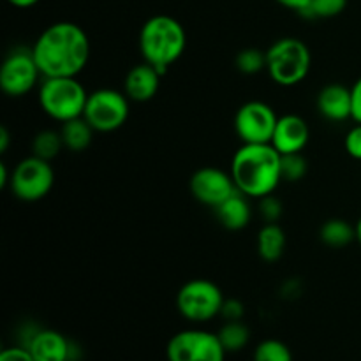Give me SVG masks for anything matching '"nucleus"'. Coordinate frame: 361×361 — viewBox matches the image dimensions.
<instances>
[{"mask_svg": "<svg viewBox=\"0 0 361 361\" xmlns=\"http://www.w3.org/2000/svg\"><path fill=\"white\" fill-rule=\"evenodd\" d=\"M0 361H35L27 348H7L0 353Z\"/></svg>", "mask_w": 361, "mask_h": 361, "instance_id": "30", "label": "nucleus"}, {"mask_svg": "<svg viewBox=\"0 0 361 361\" xmlns=\"http://www.w3.org/2000/svg\"><path fill=\"white\" fill-rule=\"evenodd\" d=\"M277 113L263 101H249L238 108L235 115V133L242 143H271Z\"/></svg>", "mask_w": 361, "mask_h": 361, "instance_id": "11", "label": "nucleus"}, {"mask_svg": "<svg viewBox=\"0 0 361 361\" xmlns=\"http://www.w3.org/2000/svg\"><path fill=\"white\" fill-rule=\"evenodd\" d=\"M259 214L267 222H279V219L284 214V208H282L281 201L274 194H270V196L259 200Z\"/></svg>", "mask_w": 361, "mask_h": 361, "instance_id": "27", "label": "nucleus"}, {"mask_svg": "<svg viewBox=\"0 0 361 361\" xmlns=\"http://www.w3.org/2000/svg\"><path fill=\"white\" fill-rule=\"evenodd\" d=\"M254 361H293V355L282 341L267 338L254 349Z\"/></svg>", "mask_w": 361, "mask_h": 361, "instance_id": "23", "label": "nucleus"}, {"mask_svg": "<svg viewBox=\"0 0 361 361\" xmlns=\"http://www.w3.org/2000/svg\"><path fill=\"white\" fill-rule=\"evenodd\" d=\"M94 133L95 130L92 129V126L83 116L63 122L62 127H60V136H62L63 147L71 152L87 150L90 147Z\"/></svg>", "mask_w": 361, "mask_h": 361, "instance_id": "19", "label": "nucleus"}, {"mask_svg": "<svg viewBox=\"0 0 361 361\" xmlns=\"http://www.w3.org/2000/svg\"><path fill=\"white\" fill-rule=\"evenodd\" d=\"M224 295L215 282L207 279H192L178 289L176 309L180 316L190 323H208L221 316Z\"/></svg>", "mask_w": 361, "mask_h": 361, "instance_id": "6", "label": "nucleus"}, {"mask_svg": "<svg viewBox=\"0 0 361 361\" xmlns=\"http://www.w3.org/2000/svg\"><path fill=\"white\" fill-rule=\"evenodd\" d=\"M7 2L18 9H28V7H34L39 0H7Z\"/></svg>", "mask_w": 361, "mask_h": 361, "instance_id": "34", "label": "nucleus"}, {"mask_svg": "<svg viewBox=\"0 0 361 361\" xmlns=\"http://www.w3.org/2000/svg\"><path fill=\"white\" fill-rule=\"evenodd\" d=\"M229 173L240 192L261 200L281 185L282 155L271 143H243L233 155Z\"/></svg>", "mask_w": 361, "mask_h": 361, "instance_id": "2", "label": "nucleus"}, {"mask_svg": "<svg viewBox=\"0 0 361 361\" xmlns=\"http://www.w3.org/2000/svg\"><path fill=\"white\" fill-rule=\"evenodd\" d=\"M219 341L224 345L226 353H236L247 348L250 341V331L242 321H226L221 330L217 331Z\"/></svg>", "mask_w": 361, "mask_h": 361, "instance_id": "21", "label": "nucleus"}, {"mask_svg": "<svg viewBox=\"0 0 361 361\" xmlns=\"http://www.w3.org/2000/svg\"><path fill=\"white\" fill-rule=\"evenodd\" d=\"M310 141V127L300 115H282L279 116L275 126L271 145L281 155L302 154L303 148Z\"/></svg>", "mask_w": 361, "mask_h": 361, "instance_id": "13", "label": "nucleus"}, {"mask_svg": "<svg viewBox=\"0 0 361 361\" xmlns=\"http://www.w3.org/2000/svg\"><path fill=\"white\" fill-rule=\"evenodd\" d=\"M356 240H358V243L361 245V217L360 221L356 222Z\"/></svg>", "mask_w": 361, "mask_h": 361, "instance_id": "36", "label": "nucleus"}, {"mask_svg": "<svg viewBox=\"0 0 361 361\" xmlns=\"http://www.w3.org/2000/svg\"><path fill=\"white\" fill-rule=\"evenodd\" d=\"M348 2L349 0H310L309 7L302 14L307 18H317V20L335 18L344 13Z\"/></svg>", "mask_w": 361, "mask_h": 361, "instance_id": "25", "label": "nucleus"}, {"mask_svg": "<svg viewBox=\"0 0 361 361\" xmlns=\"http://www.w3.org/2000/svg\"><path fill=\"white\" fill-rule=\"evenodd\" d=\"M277 4H281L282 7H286V9H291V11H296V13L302 14L303 11L309 7L310 0H275Z\"/></svg>", "mask_w": 361, "mask_h": 361, "instance_id": "32", "label": "nucleus"}, {"mask_svg": "<svg viewBox=\"0 0 361 361\" xmlns=\"http://www.w3.org/2000/svg\"><path fill=\"white\" fill-rule=\"evenodd\" d=\"M231 173L214 166H204L190 176V194L194 200L210 208H217L229 196L236 192Z\"/></svg>", "mask_w": 361, "mask_h": 361, "instance_id": "12", "label": "nucleus"}, {"mask_svg": "<svg viewBox=\"0 0 361 361\" xmlns=\"http://www.w3.org/2000/svg\"><path fill=\"white\" fill-rule=\"evenodd\" d=\"M42 78H76L90 60V39L80 25L56 21L32 46Z\"/></svg>", "mask_w": 361, "mask_h": 361, "instance_id": "1", "label": "nucleus"}, {"mask_svg": "<svg viewBox=\"0 0 361 361\" xmlns=\"http://www.w3.org/2000/svg\"><path fill=\"white\" fill-rule=\"evenodd\" d=\"M41 76L32 48H14L0 67V88L9 97H23L34 90Z\"/></svg>", "mask_w": 361, "mask_h": 361, "instance_id": "10", "label": "nucleus"}, {"mask_svg": "<svg viewBox=\"0 0 361 361\" xmlns=\"http://www.w3.org/2000/svg\"><path fill=\"white\" fill-rule=\"evenodd\" d=\"M351 99H353L351 118L355 120L356 123H361V76L351 87Z\"/></svg>", "mask_w": 361, "mask_h": 361, "instance_id": "31", "label": "nucleus"}, {"mask_svg": "<svg viewBox=\"0 0 361 361\" xmlns=\"http://www.w3.org/2000/svg\"><path fill=\"white\" fill-rule=\"evenodd\" d=\"M55 183V171L51 168V162L30 155L25 157L16 164V168L11 173L9 189L18 200L21 201H39L49 194Z\"/></svg>", "mask_w": 361, "mask_h": 361, "instance_id": "8", "label": "nucleus"}, {"mask_svg": "<svg viewBox=\"0 0 361 361\" xmlns=\"http://www.w3.org/2000/svg\"><path fill=\"white\" fill-rule=\"evenodd\" d=\"M305 157L302 154L282 155V180L286 182H300L307 175Z\"/></svg>", "mask_w": 361, "mask_h": 361, "instance_id": "26", "label": "nucleus"}, {"mask_svg": "<svg viewBox=\"0 0 361 361\" xmlns=\"http://www.w3.org/2000/svg\"><path fill=\"white\" fill-rule=\"evenodd\" d=\"M321 242L334 249H342L356 240V226H351L344 219H330L319 229Z\"/></svg>", "mask_w": 361, "mask_h": 361, "instance_id": "20", "label": "nucleus"}, {"mask_svg": "<svg viewBox=\"0 0 361 361\" xmlns=\"http://www.w3.org/2000/svg\"><path fill=\"white\" fill-rule=\"evenodd\" d=\"M344 148L348 155H351L356 161H361V123H356L344 140Z\"/></svg>", "mask_w": 361, "mask_h": 361, "instance_id": "28", "label": "nucleus"}, {"mask_svg": "<svg viewBox=\"0 0 361 361\" xmlns=\"http://www.w3.org/2000/svg\"><path fill=\"white\" fill-rule=\"evenodd\" d=\"M9 143H11V134L9 130H7L6 126L0 127V154H6L7 148H9Z\"/></svg>", "mask_w": 361, "mask_h": 361, "instance_id": "33", "label": "nucleus"}, {"mask_svg": "<svg viewBox=\"0 0 361 361\" xmlns=\"http://www.w3.org/2000/svg\"><path fill=\"white\" fill-rule=\"evenodd\" d=\"M9 182H11V175L9 171H7V166L2 162V164H0V187L6 189V187H9Z\"/></svg>", "mask_w": 361, "mask_h": 361, "instance_id": "35", "label": "nucleus"}, {"mask_svg": "<svg viewBox=\"0 0 361 361\" xmlns=\"http://www.w3.org/2000/svg\"><path fill=\"white\" fill-rule=\"evenodd\" d=\"M129 101L126 92L99 88L88 94L83 118L90 123L95 133H113L129 118Z\"/></svg>", "mask_w": 361, "mask_h": 361, "instance_id": "7", "label": "nucleus"}, {"mask_svg": "<svg viewBox=\"0 0 361 361\" xmlns=\"http://www.w3.org/2000/svg\"><path fill=\"white\" fill-rule=\"evenodd\" d=\"M25 348L35 361H69L71 358L69 341L55 330L35 331Z\"/></svg>", "mask_w": 361, "mask_h": 361, "instance_id": "16", "label": "nucleus"}, {"mask_svg": "<svg viewBox=\"0 0 361 361\" xmlns=\"http://www.w3.org/2000/svg\"><path fill=\"white\" fill-rule=\"evenodd\" d=\"M63 147L62 136H60V130H41V133L35 134L34 141H32V155H37V157L44 159V161L51 162L56 155L60 154V150Z\"/></svg>", "mask_w": 361, "mask_h": 361, "instance_id": "22", "label": "nucleus"}, {"mask_svg": "<svg viewBox=\"0 0 361 361\" xmlns=\"http://www.w3.org/2000/svg\"><path fill=\"white\" fill-rule=\"evenodd\" d=\"M37 97L42 111L63 123L83 116L88 92L78 78H44L39 85Z\"/></svg>", "mask_w": 361, "mask_h": 361, "instance_id": "5", "label": "nucleus"}, {"mask_svg": "<svg viewBox=\"0 0 361 361\" xmlns=\"http://www.w3.org/2000/svg\"><path fill=\"white\" fill-rule=\"evenodd\" d=\"M286 231L277 222H267L257 233V254L267 263H275L284 256Z\"/></svg>", "mask_w": 361, "mask_h": 361, "instance_id": "18", "label": "nucleus"}, {"mask_svg": "<svg viewBox=\"0 0 361 361\" xmlns=\"http://www.w3.org/2000/svg\"><path fill=\"white\" fill-rule=\"evenodd\" d=\"M185 48V28L169 14H155L141 27L140 51L143 62L154 66L161 74L168 73L169 67L182 59Z\"/></svg>", "mask_w": 361, "mask_h": 361, "instance_id": "3", "label": "nucleus"}, {"mask_svg": "<svg viewBox=\"0 0 361 361\" xmlns=\"http://www.w3.org/2000/svg\"><path fill=\"white\" fill-rule=\"evenodd\" d=\"M214 210L219 222L226 229H231V231H240V229L247 228L250 219H252V208H250L249 197L240 192V190H236L233 196H229L224 203H221Z\"/></svg>", "mask_w": 361, "mask_h": 361, "instance_id": "17", "label": "nucleus"}, {"mask_svg": "<svg viewBox=\"0 0 361 361\" xmlns=\"http://www.w3.org/2000/svg\"><path fill=\"white\" fill-rule=\"evenodd\" d=\"M243 305L240 300L235 298H226L224 300V305H222L221 310V316L224 317L226 321H242L243 317Z\"/></svg>", "mask_w": 361, "mask_h": 361, "instance_id": "29", "label": "nucleus"}, {"mask_svg": "<svg viewBox=\"0 0 361 361\" xmlns=\"http://www.w3.org/2000/svg\"><path fill=\"white\" fill-rule=\"evenodd\" d=\"M162 76L164 74L159 73L150 63H137L127 73L123 80V92L134 102L152 101L157 95Z\"/></svg>", "mask_w": 361, "mask_h": 361, "instance_id": "14", "label": "nucleus"}, {"mask_svg": "<svg viewBox=\"0 0 361 361\" xmlns=\"http://www.w3.org/2000/svg\"><path fill=\"white\" fill-rule=\"evenodd\" d=\"M316 106L323 118L330 120V122H344V120L351 118V88L341 83L326 85L317 94Z\"/></svg>", "mask_w": 361, "mask_h": 361, "instance_id": "15", "label": "nucleus"}, {"mask_svg": "<svg viewBox=\"0 0 361 361\" xmlns=\"http://www.w3.org/2000/svg\"><path fill=\"white\" fill-rule=\"evenodd\" d=\"M235 66L243 74H257L267 69V51L257 48H245L236 55Z\"/></svg>", "mask_w": 361, "mask_h": 361, "instance_id": "24", "label": "nucleus"}, {"mask_svg": "<svg viewBox=\"0 0 361 361\" xmlns=\"http://www.w3.org/2000/svg\"><path fill=\"white\" fill-rule=\"evenodd\" d=\"M312 69V53L298 37H282L267 51V71L279 87H296Z\"/></svg>", "mask_w": 361, "mask_h": 361, "instance_id": "4", "label": "nucleus"}, {"mask_svg": "<svg viewBox=\"0 0 361 361\" xmlns=\"http://www.w3.org/2000/svg\"><path fill=\"white\" fill-rule=\"evenodd\" d=\"M226 355L217 334L197 328L178 331L166 348L168 361H224Z\"/></svg>", "mask_w": 361, "mask_h": 361, "instance_id": "9", "label": "nucleus"}]
</instances>
